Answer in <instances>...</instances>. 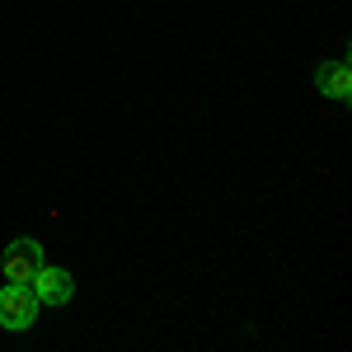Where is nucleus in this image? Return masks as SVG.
<instances>
[{
	"instance_id": "obj_1",
	"label": "nucleus",
	"mask_w": 352,
	"mask_h": 352,
	"mask_svg": "<svg viewBox=\"0 0 352 352\" xmlns=\"http://www.w3.org/2000/svg\"><path fill=\"white\" fill-rule=\"evenodd\" d=\"M38 320V296L28 282H5L0 287V324L5 329H28Z\"/></svg>"
},
{
	"instance_id": "obj_2",
	"label": "nucleus",
	"mask_w": 352,
	"mask_h": 352,
	"mask_svg": "<svg viewBox=\"0 0 352 352\" xmlns=\"http://www.w3.org/2000/svg\"><path fill=\"white\" fill-rule=\"evenodd\" d=\"M43 268V244L38 240H14L5 249V258H0V272H5V282H33V272Z\"/></svg>"
},
{
	"instance_id": "obj_3",
	"label": "nucleus",
	"mask_w": 352,
	"mask_h": 352,
	"mask_svg": "<svg viewBox=\"0 0 352 352\" xmlns=\"http://www.w3.org/2000/svg\"><path fill=\"white\" fill-rule=\"evenodd\" d=\"M28 287H33L38 305H66V300L76 296V282H71V272H66V268H47V263L33 272V282H28Z\"/></svg>"
},
{
	"instance_id": "obj_4",
	"label": "nucleus",
	"mask_w": 352,
	"mask_h": 352,
	"mask_svg": "<svg viewBox=\"0 0 352 352\" xmlns=\"http://www.w3.org/2000/svg\"><path fill=\"white\" fill-rule=\"evenodd\" d=\"M315 85L324 89L329 99L348 104V99H352V76H348V61H343V56H338V61H324V66L315 71Z\"/></svg>"
}]
</instances>
